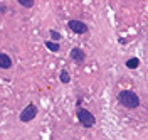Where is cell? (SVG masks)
Wrapping results in <instances>:
<instances>
[{
    "mask_svg": "<svg viewBox=\"0 0 148 140\" xmlns=\"http://www.w3.org/2000/svg\"><path fill=\"white\" fill-rule=\"evenodd\" d=\"M51 37H52L54 41H59V39H61V34H59V32H56V31H51Z\"/></svg>",
    "mask_w": 148,
    "mask_h": 140,
    "instance_id": "cell-11",
    "label": "cell"
},
{
    "mask_svg": "<svg viewBox=\"0 0 148 140\" xmlns=\"http://www.w3.org/2000/svg\"><path fill=\"white\" fill-rule=\"evenodd\" d=\"M36 117H37V106L34 105V103H30V105H27L22 110V113H20V122L29 123V122H32Z\"/></svg>",
    "mask_w": 148,
    "mask_h": 140,
    "instance_id": "cell-3",
    "label": "cell"
},
{
    "mask_svg": "<svg viewBox=\"0 0 148 140\" xmlns=\"http://www.w3.org/2000/svg\"><path fill=\"white\" fill-rule=\"evenodd\" d=\"M59 78H61V81H62V83H69V81H71V76H69V73H67L66 69H64V71H61Z\"/></svg>",
    "mask_w": 148,
    "mask_h": 140,
    "instance_id": "cell-9",
    "label": "cell"
},
{
    "mask_svg": "<svg viewBox=\"0 0 148 140\" xmlns=\"http://www.w3.org/2000/svg\"><path fill=\"white\" fill-rule=\"evenodd\" d=\"M118 101L125 106V108L133 110V108H138V106H140V96H138L135 91L123 89V91L118 95Z\"/></svg>",
    "mask_w": 148,
    "mask_h": 140,
    "instance_id": "cell-1",
    "label": "cell"
},
{
    "mask_svg": "<svg viewBox=\"0 0 148 140\" xmlns=\"http://www.w3.org/2000/svg\"><path fill=\"white\" fill-rule=\"evenodd\" d=\"M138 66H140V59L138 57H131V59L126 61V68H130V69H136Z\"/></svg>",
    "mask_w": 148,
    "mask_h": 140,
    "instance_id": "cell-7",
    "label": "cell"
},
{
    "mask_svg": "<svg viewBox=\"0 0 148 140\" xmlns=\"http://www.w3.org/2000/svg\"><path fill=\"white\" fill-rule=\"evenodd\" d=\"M7 12V5L5 3H0V14H5Z\"/></svg>",
    "mask_w": 148,
    "mask_h": 140,
    "instance_id": "cell-12",
    "label": "cell"
},
{
    "mask_svg": "<svg viewBox=\"0 0 148 140\" xmlns=\"http://www.w3.org/2000/svg\"><path fill=\"white\" fill-rule=\"evenodd\" d=\"M67 27H69L73 32H76V34H86V32H88V25H86L84 22H81V20H69Z\"/></svg>",
    "mask_w": 148,
    "mask_h": 140,
    "instance_id": "cell-4",
    "label": "cell"
},
{
    "mask_svg": "<svg viewBox=\"0 0 148 140\" xmlns=\"http://www.w3.org/2000/svg\"><path fill=\"white\" fill-rule=\"evenodd\" d=\"M0 68L2 69H10L12 68V59L5 53H0Z\"/></svg>",
    "mask_w": 148,
    "mask_h": 140,
    "instance_id": "cell-6",
    "label": "cell"
},
{
    "mask_svg": "<svg viewBox=\"0 0 148 140\" xmlns=\"http://www.w3.org/2000/svg\"><path fill=\"white\" fill-rule=\"evenodd\" d=\"M18 3H20L22 7H27V9H30V7L34 5V0H18Z\"/></svg>",
    "mask_w": 148,
    "mask_h": 140,
    "instance_id": "cell-10",
    "label": "cell"
},
{
    "mask_svg": "<svg viewBox=\"0 0 148 140\" xmlns=\"http://www.w3.org/2000/svg\"><path fill=\"white\" fill-rule=\"evenodd\" d=\"M77 120L81 122L83 127H86V128H91L92 125L96 123L94 115H92L89 110H86V108H77Z\"/></svg>",
    "mask_w": 148,
    "mask_h": 140,
    "instance_id": "cell-2",
    "label": "cell"
},
{
    "mask_svg": "<svg viewBox=\"0 0 148 140\" xmlns=\"http://www.w3.org/2000/svg\"><path fill=\"white\" fill-rule=\"evenodd\" d=\"M46 47H47L49 51H52V53H57V51L61 49V46H59L57 42H54V41H46Z\"/></svg>",
    "mask_w": 148,
    "mask_h": 140,
    "instance_id": "cell-8",
    "label": "cell"
},
{
    "mask_svg": "<svg viewBox=\"0 0 148 140\" xmlns=\"http://www.w3.org/2000/svg\"><path fill=\"white\" fill-rule=\"evenodd\" d=\"M71 57H73V61H76V63H83V61L86 59V54H84L83 49L74 47L73 51H71Z\"/></svg>",
    "mask_w": 148,
    "mask_h": 140,
    "instance_id": "cell-5",
    "label": "cell"
}]
</instances>
